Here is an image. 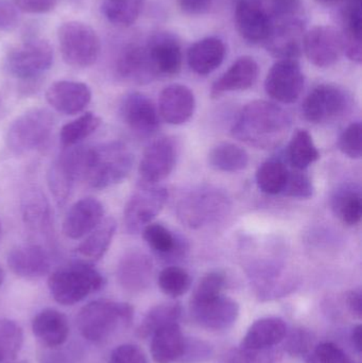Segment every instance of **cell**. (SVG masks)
<instances>
[{
  "label": "cell",
  "instance_id": "obj_1",
  "mask_svg": "<svg viewBox=\"0 0 362 363\" xmlns=\"http://www.w3.org/2000/svg\"><path fill=\"white\" fill-rule=\"evenodd\" d=\"M291 118L273 102L255 100L247 104L232 127V135L257 149L270 150L280 146L288 135Z\"/></svg>",
  "mask_w": 362,
  "mask_h": 363
},
{
  "label": "cell",
  "instance_id": "obj_2",
  "mask_svg": "<svg viewBox=\"0 0 362 363\" xmlns=\"http://www.w3.org/2000/svg\"><path fill=\"white\" fill-rule=\"evenodd\" d=\"M134 157L121 142L85 147L82 180L89 187L106 189L125 180L133 167Z\"/></svg>",
  "mask_w": 362,
  "mask_h": 363
},
{
  "label": "cell",
  "instance_id": "obj_3",
  "mask_svg": "<svg viewBox=\"0 0 362 363\" xmlns=\"http://www.w3.org/2000/svg\"><path fill=\"white\" fill-rule=\"evenodd\" d=\"M231 209V201L223 190L201 185L185 192L176 204L179 220L189 228L199 230L221 221Z\"/></svg>",
  "mask_w": 362,
  "mask_h": 363
},
{
  "label": "cell",
  "instance_id": "obj_4",
  "mask_svg": "<svg viewBox=\"0 0 362 363\" xmlns=\"http://www.w3.org/2000/svg\"><path fill=\"white\" fill-rule=\"evenodd\" d=\"M104 279L99 271L87 262H74L62 267L49 277L51 296L64 306L77 304L89 294L99 291Z\"/></svg>",
  "mask_w": 362,
  "mask_h": 363
},
{
  "label": "cell",
  "instance_id": "obj_5",
  "mask_svg": "<svg viewBox=\"0 0 362 363\" xmlns=\"http://www.w3.org/2000/svg\"><path fill=\"white\" fill-rule=\"evenodd\" d=\"M133 315V307L128 303L94 301L81 309L78 315L79 330L86 340L102 342L119 326L131 323Z\"/></svg>",
  "mask_w": 362,
  "mask_h": 363
},
{
  "label": "cell",
  "instance_id": "obj_6",
  "mask_svg": "<svg viewBox=\"0 0 362 363\" xmlns=\"http://www.w3.org/2000/svg\"><path fill=\"white\" fill-rule=\"evenodd\" d=\"M55 117L46 108H32L17 117L6 132L9 150L23 155L44 146L52 133Z\"/></svg>",
  "mask_w": 362,
  "mask_h": 363
},
{
  "label": "cell",
  "instance_id": "obj_7",
  "mask_svg": "<svg viewBox=\"0 0 362 363\" xmlns=\"http://www.w3.org/2000/svg\"><path fill=\"white\" fill-rule=\"evenodd\" d=\"M57 40L64 61L72 67H89L99 57V36L91 26L82 21L64 23L57 31Z\"/></svg>",
  "mask_w": 362,
  "mask_h": 363
},
{
  "label": "cell",
  "instance_id": "obj_8",
  "mask_svg": "<svg viewBox=\"0 0 362 363\" xmlns=\"http://www.w3.org/2000/svg\"><path fill=\"white\" fill-rule=\"evenodd\" d=\"M53 50L47 40L32 38L13 48L6 55V68L14 78L32 81L50 69Z\"/></svg>",
  "mask_w": 362,
  "mask_h": 363
},
{
  "label": "cell",
  "instance_id": "obj_9",
  "mask_svg": "<svg viewBox=\"0 0 362 363\" xmlns=\"http://www.w3.org/2000/svg\"><path fill=\"white\" fill-rule=\"evenodd\" d=\"M168 200V190L157 184H140L125 205V230L130 234L142 232L148 224L152 223Z\"/></svg>",
  "mask_w": 362,
  "mask_h": 363
},
{
  "label": "cell",
  "instance_id": "obj_10",
  "mask_svg": "<svg viewBox=\"0 0 362 363\" xmlns=\"http://www.w3.org/2000/svg\"><path fill=\"white\" fill-rule=\"evenodd\" d=\"M84 151L85 147L79 145L66 148L49 168L48 187L59 207L67 203L76 182L82 180Z\"/></svg>",
  "mask_w": 362,
  "mask_h": 363
},
{
  "label": "cell",
  "instance_id": "obj_11",
  "mask_svg": "<svg viewBox=\"0 0 362 363\" xmlns=\"http://www.w3.org/2000/svg\"><path fill=\"white\" fill-rule=\"evenodd\" d=\"M350 106V97L341 87L320 84L315 87L304 100L303 112L306 121L323 123L344 115Z\"/></svg>",
  "mask_w": 362,
  "mask_h": 363
},
{
  "label": "cell",
  "instance_id": "obj_12",
  "mask_svg": "<svg viewBox=\"0 0 362 363\" xmlns=\"http://www.w3.org/2000/svg\"><path fill=\"white\" fill-rule=\"evenodd\" d=\"M305 84V77L297 60H278L268 72L265 89L268 96L281 104H295Z\"/></svg>",
  "mask_w": 362,
  "mask_h": 363
},
{
  "label": "cell",
  "instance_id": "obj_13",
  "mask_svg": "<svg viewBox=\"0 0 362 363\" xmlns=\"http://www.w3.org/2000/svg\"><path fill=\"white\" fill-rule=\"evenodd\" d=\"M235 21L242 38L252 44L267 42L274 28L266 0H239L236 4Z\"/></svg>",
  "mask_w": 362,
  "mask_h": 363
},
{
  "label": "cell",
  "instance_id": "obj_14",
  "mask_svg": "<svg viewBox=\"0 0 362 363\" xmlns=\"http://www.w3.org/2000/svg\"><path fill=\"white\" fill-rule=\"evenodd\" d=\"M303 49L314 65L331 67L344 53L341 32L332 26H316L304 34Z\"/></svg>",
  "mask_w": 362,
  "mask_h": 363
},
{
  "label": "cell",
  "instance_id": "obj_15",
  "mask_svg": "<svg viewBox=\"0 0 362 363\" xmlns=\"http://www.w3.org/2000/svg\"><path fill=\"white\" fill-rule=\"evenodd\" d=\"M193 321L204 330L220 332L229 330L237 321L239 305L229 296H216L210 300L191 302Z\"/></svg>",
  "mask_w": 362,
  "mask_h": 363
},
{
  "label": "cell",
  "instance_id": "obj_16",
  "mask_svg": "<svg viewBox=\"0 0 362 363\" xmlns=\"http://www.w3.org/2000/svg\"><path fill=\"white\" fill-rule=\"evenodd\" d=\"M119 112L123 123L140 138H151L159 131V113L144 94L133 91L125 95L121 100Z\"/></svg>",
  "mask_w": 362,
  "mask_h": 363
},
{
  "label": "cell",
  "instance_id": "obj_17",
  "mask_svg": "<svg viewBox=\"0 0 362 363\" xmlns=\"http://www.w3.org/2000/svg\"><path fill=\"white\" fill-rule=\"evenodd\" d=\"M178 148L170 138H162L149 145L140 165L142 184H157L165 180L176 163Z\"/></svg>",
  "mask_w": 362,
  "mask_h": 363
},
{
  "label": "cell",
  "instance_id": "obj_18",
  "mask_svg": "<svg viewBox=\"0 0 362 363\" xmlns=\"http://www.w3.org/2000/svg\"><path fill=\"white\" fill-rule=\"evenodd\" d=\"M104 219V207L95 198H83L77 201L66 213L63 233L68 238H83L93 232Z\"/></svg>",
  "mask_w": 362,
  "mask_h": 363
},
{
  "label": "cell",
  "instance_id": "obj_19",
  "mask_svg": "<svg viewBox=\"0 0 362 363\" xmlns=\"http://www.w3.org/2000/svg\"><path fill=\"white\" fill-rule=\"evenodd\" d=\"M116 72L121 80L138 85L148 84L159 78L147 45L128 46L117 61Z\"/></svg>",
  "mask_w": 362,
  "mask_h": 363
},
{
  "label": "cell",
  "instance_id": "obj_20",
  "mask_svg": "<svg viewBox=\"0 0 362 363\" xmlns=\"http://www.w3.org/2000/svg\"><path fill=\"white\" fill-rule=\"evenodd\" d=\"M46 99L57 112L64 115H77L89 106L91 91L85 83L57 81L47 89Z\"/></svg>",
  "mask_w": 362,
  "mask_h": 363
},
{
  "label": "cell",
  "instance_id": "obj_21",
  "mask_svg": "<svg viewBox=\"0 0 362 363\" xmlns=\"http://www.w3.org/2000/svg\"><path fill=\"white\" fill-rule=\"evenodd\" d=\"M8 266L17 277L40 279L50 272L51 258L40 245H19L9 253Z\"/></svg>",
  "mask_w": 362,
  "mask_h": 363
},
{
  "label": "cell",
  "instance_id": "obj_22",
  "mask_svg": "<svg viewBox=\"0 0 362 363\" xmlns=\"http://www.w3.org/2000/svg\"><path fill=\"white\" fill-rule=\"evenodd\" d=\"M149 55L159 76H174L183 63L182 47L174 34L159 32L147 43Z\"/></svg>",
  "mask_w": 362,
  "mask_h": 363
},
{
  "label": "cell",
  "instance_id": "obj_23",
  "mask_svg": "<svg viewBox=\"0 0 362 363\" xmlns=\"http://www.w3.org/2000/svg\"><path fill=\"white\" fill-rule=\"evenodd\" d=\"M159 114L166 123L180 125L188 121L196 108L195 95L182 84H171L162 91Z\"/></svg>",
  "mask_w": 362,
  "mask_h": 363
},
{
  "label": "cell",
  "instance_id": "obj_24",
  "mask_svg": "<svg viewBox=\"0 0 362 363\" xmlns=\"http://www.w3.org/2000/svg\"><path fill=\"white\" fill-rule=\"evenodd\" d=\"M304 21H289L274 26L265 43L268 51L280 60H297L303 49Z\"/></svg>",
  "mask_w": 362,
  "mask_h": 363
},
{
  "label": "cell",
  "instance_id": "obj_25",
  "mask_svg": "<svg viewBox=\"0 0 362 363\" xmlns=\"http://www.w3.org/2000/svg\"><path fill=\"white\" fill-rule=\"evenodd\" d=\"M250 277L259 290V296H278L286 292L288 286L293 285L290 275L285 267L276 260H257L250 268Z\"/></svg>",
  "mask_w": 362,
  "mask_h": 363
},
{
  "label": "cell",
  "instance_id": "obj_26",
  "mask_svg": "<svg viewBox=\"0 0 362 363\" xmlns=\"http://www.w3.org/2000/svg\"><path fill=\"white\" fill-rule=\"evenodd\" d=\"M259 67L253 57L244 55L234 62L233 65L213 84L210 95L217 98L229 91H246L257 81Z\"/></svg>",
  "mask_w": 362,
  "mask_h": 363
},
{
  "label": "cell",
  "instance_id": "obj_27",
  "mask_svg": "<svg viewBox=\"0 0 362 363\" xmlns=\"http://www.w3.org/2000/svg\"><path fill=\"white\" fill-rule=\"evenodd\" d=\"M119 283L130 291H142L150 285L153 275V262L146 253L131 251L119 262Z\"/></svg>",
  "mask_w": 362,
  "mask_h": 363
},
{
  "label": "cell",
  "instance_id": "obj_28",
  "mask_svg": "<svg viewBox=\"0 0 362 363\" xmlns=\"http://www.w3.org/2000/svg\"><path fill=\"white\" fill-rule=\"evenodd\" d=\"M286 322L281 318L270 317L257 320L249 328L242 339V349L270 350L286 339Z\"/></svg>",
  "mask_w": 362,
  "mask_h": 363
},
{
  "label": "cell",
  "instance_id": "obj_29",
  "mask_svg": "<svg viewBox=\"0 0 362 363\" xmlns=\"http://www.w3.org/2000/svg\"><path fill=\"white\" fill-rule=\"evenodd\" d=\"M225 53L227 49L223 40L210 36L198 40L189 48L187 62L193 72L200 76H208L222 64Z\"/></svg>",
  "mask_w": 362,
  "mask_h": 363
},
{
  "label": "cell",
  "instance_id": "obj_30",
  "mask_svg": "<svg viewBox=\"0 0 362 363\" xmlns=\"http://www.w3.org/2000/svg\"><path fill=\"white\" fill-rule=\"evenodd\" d=\"M186 338L178 323L169 324L151 336V356L155 363L179 362L184 353Z\"/></svg>",
  "mask_w": 362,
  "mask_h": 363
},
{
  "label": "cell",
  "instance_id": "obj_31",
  "mask_svg": "<svg viewBox=\"0 0 362 363\" xmlns=\"http://www.w3.org/2000/svg\"><path fill=\"white\" fill-rule=\"evenodd\" d=\"M34 336L48 347H59L67 340L69 326L63 313L57 309L40 311L32 322Z\"/></svg>",
  "mask_w": 362,
  "mask_h": 363
},
{
  "label": "cell",
  "instance_id": "obj_32",
  "mask_svg": "<svg viewBox=\"0 0 362 363\" xmlns=\"http://www.w3.org/2000/svg\"><path fill=\"white\" fill-rule=\"evenodd\" d=\"M142 236L150 249L166 262H176L187 252L184 239L172 234L163 224H148L142 230Z\"/></svg>",
  "mask_w": 362,
  "mask_h": 363
},
{
  "label": "cell",
  "instance_id": "obj_33",
  "mask_svg": "<svg viewBox=\"0 0 362 363\" xmlns=\"http://www.w3.org/2000/svg\"><path fill=\"white\" fill-rule=\"evenodd\" d=\"M23 221L31 230L48 234L51 228V213L48 201L42 190L28 188L21 198Z\"/></svg>",
  "mask_w": 362,
  "mask_h": 363
},
{
  "label": "cell",
  "instance_id": "obj_34",
  "mask_svg": "<svg viewBox=\"0 0 362 363\" xmlns=\"http://www.w3.org/2000/svg\"><path fill=\"white\" fill-rule=\"evenodd\" d=\"M344 53L351 61L361 63L362 17L361 0H348L344 10Z\"/></svg>",
  "mask_w": 362,
  "mask_h": 363
},
{
  "label": "cell",
  "instance_id": "obj_35",
  "mask_svg": "<svg viewBox=\"0 0 362 363\" xmlns=\"http://www.w3.org/2000/svg\"><path fill=\"white\" fill-rule=\"evenodd\" d=\"M117 223L114 218L108 217L102 220L101 223L87 235L86 238L77 247V254L89 262H96L103 257L108 252L115 233Z\"/></svg>",
  "mask_w": 362,
  "mask_h": 363
},
{
  "label": "cell",
  "instance_id": "obj_36",
  "mask_svg": "<svg viewBox=\"0 0 362 363\" xmlns=\"http://www.w3.org/2000/svg\"><path fill=\"white\" fill-rule=\"evenodd\" d=\"M332 207L342 223L349 226L357 225L362 216L361 187L353 184L342 186L334 194Z\"/></svg>",
  "mask_w": 362,
  "mask_h": 363
},
{
  "label": "cell",
  "instance_id": "obj_37",
  "mask_svg": "<svg viewBox=\"0 0 362 363\" xmlns=\"http://www.w3.org/2000/svg\"><path fill=\"white\" fill-rule=\"evenodd\" d=\"M248 152L242 147L232 143L217 145L208 155V164L218 172H238L248 167Z\"/></svg>",
  "mask_w": 362,
  "mask_h": 363
},
{
  "label": "cell",
  "instance_id": "obj_38",
  "mask_svg": "<svg viewBox=\"0 0 362 363\" xmlns=\"http://www.w3.org/2000/svg\"><path fill=\"white\" fill-rule=\"evenodd\" d=\"M289 163L297 170H304L320 159V153L312 135L306 130H298L287 149Z\"/></svg>",
  "mask_w": 362,
  "mask_h": 363
},
{
  "label": "cell",
  "instance_id": "obj_39",
  "mask_svg": "<svg viewBox=\"0 0 362 363\" xmlns=\"http://www.w3.org/2000/svg\"><path fill=\"white\" fill-rule=\"evenodd\" d=\"M182 315V306L179 303H164L157 305L147 313L140 323L137 335L145 339L152 336L157 330L172 323H178Z\"/></svg>",
  "mask_w": 362,
  "mask_h": 363
},
{
  "label": "cell",
  "instance_id": "obj_40",
  "mask_svg": "<svg viewBox=\"0 0 362 363\" xmlns=\"http://www.w3.org/2000/svg\"><path fill=\"white\" fill-rule=\"evenodd\" d=\"M101 125V119L91 112H86L69 121L62 128L60 140L65 148L78 146L81 142L95 133Z\"/></svg>",
  "mask_w": 362,
  "mask_h": 363
},
{
  "label": "cell",
  "instance_id": "obj_41",
  "mask_svg": "<svg viewBox=\"0 0 362 363\" xmlns=\"http://www.w3.org/2000/svg\"><path fill=\"white\" fill-rule=\"evenodd\" d=\"M144 2L145 0H104L102 13L113 25L130 27L140 17Z\"/></svg>",
  "mask_w": 362,
  "mask_h": 363
},
{
  "label": "cell",
  "instance_id": "obj_42",
  "mask_svg": "<svg viewBox=\"0 0 362 363\" xmlns=\"http://www.w3.org/2000/svg\"><path fill=\"white\" fill-rule=\"evenodd\" d=\"M289 170L283 162L270 160L265 162L256 172V183L259 189L267 194H280L284 190Z\"/></svg>",
  "mask_w": 362,
  "mask_h": 363
},
{
  "label": "cell",
  "instance_id": "obj_43",
  "mask_svg": "<svg viewBox=\"0 0 362 363\" xmlns=\"http://www.w3.org/2000/svg\"><path fill=\"white\" fill-rule=\"evenodd\" d=\"M23 345V332L10 320L0 321V363H12Z\"/></svg>",
  "mask_w": 362,
  "mask_h": 363
},
{
  "label": "cell",
  "instance_id": "obj_44",
  "mask_svg": "<svg viewBox=\"0 0 362 363\" xmlns=\"http://www.w3.org/2000/svg\"><path fill=\"white\" fill-rule=\"evenodd\" d=\"M191 277L186 270L180 267H168L159 275V286L166 296L179 298L188 291Z\"/></svg>",
  "mask_w": 362,
  "mask_h": 363
},
{
  "label": "cell",
  "instance_id": "obj_45",
  "mask_svg": "<svg viewBox=\"0 0 362 363\" xmlns=\"http://www.w3.org/2000/svg\"><path fill=\"white\" fill-rule=\"evenodd\" d=\"M225 285H227V279L223 273L218 271L208 273L202 277L196 287L191 302H200V301L210 300L221 296Z\"/></svg>",
  "mask_w": 362,
  "mask_h": 363
},
{
  "label": "cell",
  "instance_id": "obj_46",
  "mask_svg": "<svg viewBox=\"0 0 362 363\" xmlns=\"http://www.w3.org/2000/svg\"><path fill=\"white\" fill-rule=\"evenodd\" d=\"M274 26L302 18V0H266Z\"/></svg>",
  "mask_w": 362,
  "mask_h": 363
},
{
  "label": "cell",
  "instance_id": "obj_47",
  "mask_svg": "<svg viewBox=\"0 0 362 363\" xmlns=\"http://www.w3.org/2000/svg\"><path fill=\"white\" fill-rule=\"evenodd\" d=\"M308 362L355 363L341 347L332 342H322L312 347L308 354Z\"/></svg>",
  "mask_w": 362,
  "mask_h": 363
},
{
  "label": "cell",
  "instance_id": "obj_48",
  "mask_svg": "<svg viewBox=\"0 0 362 363\" xmlns=\"http://www.w3.org/2000/svg\"><path fill=\"white\" fill-rule=\"evenodd\" d=\"M314 194V184L307 174L300 172H289L282 194L289 198L310 199Z\"/></svg>",
  "mask_w": 362,
  "mask_h": 363
},
{
  "label": "cell",
  "instance_id": "obj_49",
  "mask_svg": "<svg viewBox=\"0 0 362 363\" xmlns=\"http://www.w3.org/2000/svg\"><path fill=\"white\" fill-rule=\"evenodd\" d=\"M339 148L351 159H361L362 153V125L359 121L349 125L340 136Z\"/></svg>",
  "mask_w": 362,
  "mask_h": 363
},
{
  "label": "cell",
  "instance_id": "obj_50",
  "mask_svg": "<svg viewBox=\"0 0 362 363\" xmlns=\"http://www.w3.org/2000/svg\"><path fill=\"white\" fill-rule=\"evenodd\" d=\"M110 363H147V357L137 345H123L112 352Z\"/></svg>",
  "mask_w": 362,
  "mask_h": 363
},
{
  "label": "cell",
  "instance_id": "obj_51",
  "mask_svg": "<svg viewBox=\"0 0 362 363\" xmlns=\"http://www.w3.org/2000/svg\"><path fill=\"white\" fill-rule=\"evenodd\" d=\"M312 335L304 330H297L293 333L286 343V349L291 355L302 356L308 355L312 351Z\"/></svg>",
  "mask_w": 362,
  "mask_h": 363
},
{
  "label": "cell",
  "instance_id": "obj_52",
  "mask_svg": "<svg viewBox=\"0 0 362 363\" xmlns=\"http://www.w3.org/2000/svg\"><path fill=\"white\" fill-rule=\"evenodd\" d=\"M212 355V347L204 342L200 341L186 340L184 353L179 362L184 363H196L203 362L206 358Z\"/></svg>",
  "mask_w": 362,
  "mask_h": 363
},
{
  "label": "cell",
  "instance_id": "obj_53",
  "mask_svg": "<svg viewBox=\"0 0 362 363\" xmlns=\"http://www.w3.org/2000/svg\"><path fill=\"white\" fill-rule=\"evenodd\" d=\"M19 23L18 9L11 0H0V32H10Z\"/></svg>",
  "mask_w": 362,
  "mask_h": 363
},
{
  "label": "cell",
  "instance_id": "obj_54",
  "mask_svg": "<svg viewBox=\"0 0 362 363\" xmlns=\"http://www.w3.org/2000/svg\"><path fill=\"white\" fill-rule=\"evenodd\" d=\"M231 363H273L269 350H249L240 347Z\"/></svg>",
  "mask_w": 362,
  "mask_h": 363
},
{
  "label": "cell",
  "instance_id": "obj_55",
  "mask_svg": "<svg viewBox=\"0 0 362 363\" xmlns=\"http://www.w3.org/2000/svg\"><path fill=\"white\" fill-rule=\"evenodd\" d=\"M13 2L18 10L32 14L50 12L57 6V0H13Z\"/></svg>",
  "mask_w": 362,
  "mask_h": 363
},
{
  "label": "cell",
  "instance_id": "obj_56",
  "mask_svg": "<svg viewBox=\"0 0 362 363\" xmlns=\"http://www.w3.org/2000/svg\"><path fill=\"white\" fill-rule=\"evenodd\" d=\"M217 0H179L181 10L188 15H203L210 12Z\"/></svg>",
  "mask_w": 362,
  "mask_h": 363
},
{
  "label": "cell",
  "instance_id": "obj_57",
  "mask_svg": "<svg viewBox=\"0 0 362 363\" xmlns=\"http://www.w3.org/2000/svg\"><path fill=\"white\" fill-rule=\"evenodd\" d=\"M346 304L353 317L361 320L362 318V294L361 290H352L346 296Z\"/></svg>",
  "mask_w": 362,
  "mask_h": 363
},
{
  "label": "cell",
  "instance_id": "obj_58",
  "mask_svg": "<svg viewBox=\"0 0 362 363\" xmlns=\"http://www.w3.org/2000/svg\"><path fill=\"white\" fill-rule=\"evenodd\" d=\"M361 333H362V326L361 324L355 326L353 328L352 336H351V339H352L353 347L356 350L357 353L361 355Z\"/></svg>",
  "mask_w": 362,
  "mask_h": 363
},
{
  "label": "cell",
  "instance_id": "obj_59",
  "mask_svg": "<svg viewBox=\"0 0 362 363\" xmlns=\"http://www.w3.org/2000/svg\"><path fill=\"white\" fill-rule=\"evenodd\" d=\"M4 270H2L1 267H0V286L2 285V283H4Z\"/></svg>",
  "mask_w": 362,
  "mask_h": 363
},
{
  "label": "cell",
  "instance_id": "obj_60",
  "mask_svg": "<svg viewBox=\"0 0 362 363\" xmlns=\"http://www.w3.org/2000/svg\"><path fill=\"white\" fill-rule=\"evenodd\" d=\"M318 1L323 2V4H334V2L339 1V0H318Z\"/></svg>",
  "mask_w": 362,
  "mask_h": 363
}]
</instances>
